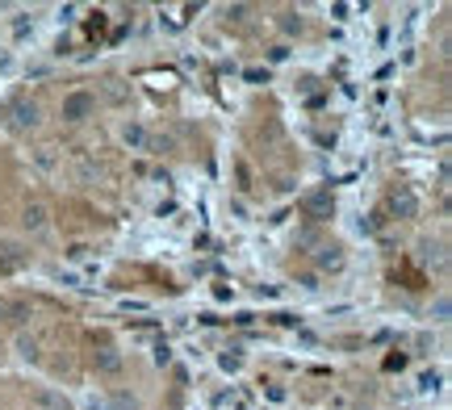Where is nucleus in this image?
I'll use <instances>...</instances> for the list:
<instances>
[{"mask_svg": "<svg viewBox=\"0 0 452 410\" xmlns=\"http://www.w3.org/2000/svg\"><path fill=\"white\" fill-rule=\"evenodd\" d=\"M122 138H126L130 147H151V138H147V130H142V126H126V130H122Z\"/></svg>", "mask_w": 452, "mask_h": 410, "instance_id": "obj_7", "label": "nucleus"}, {"mask_svg": "<svg viewBox=\"0 0 452 410\" xmlns=\"http://www.w3.org/2000/svg\"><path fill=\"white\" fill-rule=\"evenodd\" d=\"M0 314H4V306H0Z\"/></svg>", "mask_w": 452, "mask_h": 410, "instance_id": "obj_11", "label": "nucleus"}, {"mask_svg": "<svg viewBox=\"0 0 452 410\" xmlns=\"http://www.w3.org/2000/svg\"><path fill=\"white\" fill-rule=\"evenodd\" d=\"M318 264H322V268H339V256H335V251H331V247H327V251H322V256H318Z\"/></svg>", "mask_w": 452, "mask_h": 410, "instance_id": "obj_10", "label": "nucleus"}, {"mask_svg": "<svg viewBox=\"0 0 452 410\" xmlns=\"http://www.w3.org/2000/svg\"><path fill=\"white\" fill-rule=\"evenodd\" d=\"M302 214H306V218H315V222H327V218L335 214V197H331V188H315V193H306V197H302Z\"/></svg>", "mask_w": 452, "mask_h": 410, "instance_id": "obj_1", "label": "nucleus"}, {"mask_svg": "<svg viewBox=\"0 0 452 410\" xmlns=\"http://www.w3.org/2000/svg\"><path fill=\"white\" fill-rule=\"evenodd\" d=\"M390 205H394L398 218H410V214H414V193H410V188H398V193L390 197Z\"/></svg>", "mask_w": 452, "mask_h": 410, "instance_id": "obj_4", "label": "nucleus"}, {"mask_svg": "<svg viewBox=\"0 0 452 410\" xmlns=\"http://www.w3.org/2000/svg\"><path fill=\"white\" fill-rule=\"evenodd\" d=\"M9 126L13 130H34L38 126V105L34 101H13L9 105Z\"/></svg>", "mask_w": 452, "mask_h": 410, "instance_id": "obj_2", "label": "nucleus"}, {"mask_svg": "<svg viewBox=\"0 0 452 410\" xmlns=\"http://www.w3.org/2000/svg\"><path fill=\"white\" fill-rule=\"evenodd\" d=\"M17 348H21V356H30V360L38 356V339H34V335H21V339H17Z\"/></svg>", "mask_w": 452, "mask_h": 410, "instance_id": "obj_8", "label": "nucleus"}, {"mask_svg": "<svg viewBox=\"0 0 452 410\" xmlns=\"http://www.w3.org/2000/svg\"><path fill=\"white\" fill-rule=\"evenodd\" d=\"M92 109H96L92 92H72V96H63V118H67V122H84Z\"/></svg>", "mask_w": 452, "mask_h": 410, "instance_id": "obj_3", "label": "nucleus"}, {"mask_svg": "<svg viewBox=\"0 0 452 410\" xmlns=\"http://www.w3.org/2000/svg\"><path fill=\"white\" fill-rule=\"evenodd\" d=\"M21 264V247H4V260H0V268H17Z\"/></svg>", "mask_w": 452, "mask_h": 410, "instance_id": "obj_9", "label": "nucleus"}, {"mask_svg": "<svg viewBox=\"0 0 452 410\" xmlns=\"http://www.w3.org/2000/svg\"><path fill=\"white\" fill-rule=\"evenodd\" d=\"M21 222H26V230H43L46 227V205H38V201L26 205V218H21Z\"/></svg>", "mask_w": 452, "mask_h": 410, "instance_id": "obj_5", "label": "nucleus"}, {"mask_svg": "<svg viewBox=\"0 0 452 410\" xmlns=\"http://www.w3.org/2000/svg\"><path fill=\"white\" fill-rule=\"evenodd\" d=\"M96 368H101V372H118V368H122L118 352H109V348H105V352H96Z\"/></svg>", "mask_w": 452, "mask_h": 410, "instance_id": "obj_6", "label": "nucleus"}]
</instances>
